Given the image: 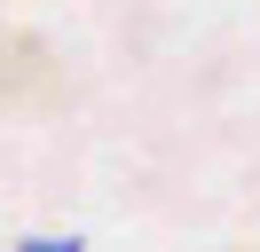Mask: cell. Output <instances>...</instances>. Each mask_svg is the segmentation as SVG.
I'll list each match as a JSON object with an SVG mask.
<instances>
[{"label":"cell","mask_w":260,"mask_h":252,"mask_svg":"<svg viewBox=\"0 0 260 252\" xmlns=\"http://www.w3.org/2000/svg\"><path fill=\"white\" fill-rule=\"evenodd\" d=\"M24 252H79V244H71V236L63 244H55V236H24Z\"/></svg>","instance_id":"6da1fadb"}]
</instances>
